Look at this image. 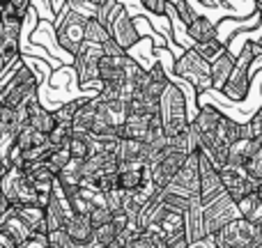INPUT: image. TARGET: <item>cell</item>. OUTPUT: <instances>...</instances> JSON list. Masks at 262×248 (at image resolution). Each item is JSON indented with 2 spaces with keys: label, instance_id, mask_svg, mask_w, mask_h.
Listing matches in <instances>:
<instances>
[{
  "label": "cell",
  "instance_id": "cell-1",
  "mask_svg": "<svg viewBox=\"0 0 262 248\" xmlns=\"http://www.w3.org/2000/svg\"><path fill=\"white\" fill-rule=\"evenodd\" d=\"M161 120L166 124V138L172 140L189 131L191 126V110H189V99H186L184 85L177 76H172V83L161 97V106H159Z\"/></svg>",
  "mask_w": 262,
  "mask_h": 248
},
{
  "label": "cell",
  "instance_id": "cell-2",
  "mask_svg": "<svg viewBox=\"0 0 262 248\" xmlns=\"http://www.w3.org/2000/svg\"><path fill=\"white\" fill-rule=\"evenodd\" d=\"M262 55V44L255 39H246L239 49V55H237V64L235 72H232L230 81H228L226 90L221 92L228 101H244L251 92V78H253V62Z\"/></svg>",
  "mask_w": 262,
  "mask_h": 248
},
{
  "label": "cell",
  "instance_id": "cell-3",
  "mask_svg": "<svg viewBox=\"0 0 262 248\" xmlns=\"http://www.w3.org/2000/svg\"><path fill=\"white\" fill-rule=\"evenodd\" d=\"M180 81L189 83L191 87L195 90L198 99L207 92H212V64L207 60H203L195 51H186L180 60L175 62V74Z\"/></svg>",
  "mask_w": 262,
  "mask_h": 248
},
{
  "label": "cell",
  "instance_id": "cell-4",
  "mask_svg": "<svg viewBox=\"0 0 262 248\" xmlns=\"http://www.w3.org/2000/svg\"><path fill=\"white\" fill-rule=\"evenodd\" d=\"M85 26H88V18H83L81 14L72 12V9H67V12L55 21L58 46L74 60L81 53L83 44H85Z\"/></svg>",
  "mask_w": 262,
  "mask_h": 248
},
{
  "label": "cell",
  "instance_id": "cell-5",
  "mask_svg": "<svg viewBox=\"0 0 262 248\" xmlns=\"http://www.w3.org/2000/svg\"><path fill=\"white\" fill-rule=\"evenodd\" d=\"M214 241L216 248H258L262 246V226H255L246 218H237L221 232H216Z\"/></svg>",
  "mask_w": 262,
  "mask_h": 248
},
{
  "label": "cell",
  "instance_id": "cell-6",
  "mask_svg": "<svg viewBox=\"0 0 262 248\" xmlns=\"http://www.w3.org/2000/svg\"><path fill=\"white\" fill-rule=\"evenodd\" d=\"M3 193L7 195V200L12 202V207H30L37 205L39 207V193H37L35 184L26 177V172L21 168H9L3 175Z\"/></svg>",
  "mask_w": 262,
  "mask_h": 248
},
{
  "label": "cell",
  "instance_id": "cell-7",
  "mask_svg": "<svg viewBox=\"0 0 262 248\" xmlns=\"http://www.w3.org/2000/svg\"><path fill=\"white\" fill-rule=\"evenodd\" d=\"M203 207H205V232H207V237H214L226 226H230L232 221L242 218L239 207L228 193H221L216 200H212L209 205H203Z\"/></svg>",
  "mask_w": 262,
  "mask_h": 248
},
{
  "label": "cell",
  "instance_id": "cell-8",
  "mask_svg": "<svg viewBox=\"0 0 262 248\" xmlns=\"http://www.w3.org/2000/svg\"><path fill=\"white\" fill-rule=\"evenodd\" d=\"M186 154L182 152H175L172 149V145H168L166 152H161L154 161L147 163L149 172H152V184L157 186V191L161 193V191H166L168 186H170V182L175 179V175L180 172V168L184 166L186 161Z\"/></svg>",
  "mask_w": 262,
  "mask_h": 248
},
{
  "label": "cell",
  "instance_id": "cell-9",
  "mask_svg": "<svg viewBox=\"0 0 262 248\" xmlns=\"http://www.w3.org/2000/svg\"><path fill=\"white\" fill-rule=\"evenodd\" d=\"M168 193L182 195L186 200L200 198V152L191 154L184 161V166L180 168V172L175 175V179L168 186Z\"/></svg>",
  "mask_w": 262,
  "mask_h": 248
},
{
  "label": "cell",
  "instance_id": "cell-10",
  "mask_svg": "<svg viewBox=\"0 0 262 248\" xmlns=\"http://www.w3.org/2000/svg\"><path fill=\"white\" fill-rule=\"evenodd\" d=\"M108 32H111V39H113L122 51H127V53H131V51L140 44V39H143V37H140V32H138V28H136L134 16L129 14L127 5H124L122 12L113 18Z\"/></svg>",
  "mask_w": 262,
  "mask_h": 248
},
{
  "label": "cell",
  "instance_id": "cell-11",
  "mask_svg": "<svg viewBox=\"0 0 262 248\" xmlns=\"http://www.w3.org/2000/svg\"><path fill=\"white\" fill-rule=\"evenodd\" d=\"M221 179H223V189H226V193L230 195L235 202H242L246 195L258 193V191H260V184H258V182H253L249 175H246L244 168L226 166L221 170Z\"/></svg>",
  "mask_w": 262,
  "mask_h": 248
},
{
  "label": "cell",
  "instance_id": "cell-12",
  "mask_svg": "<svg viewBox=\"0 0 262 248\" xmlns=\"http://www.w3.org/2000/svg\"><path fill=\"white\" fill-rule=\"evenodd\" d=\"M221 193H226L221 170L214 166V161L207 154L200 152V200H203V205H209Z\"/></svg>",
  "mask_w": 262,
  "mask_h": 248
},
{
  "label": "cell",
  "instance_id": "cell-13",
  "mask_svg": "<svg viewBox=\"0 0 262 248\" xmlns=\"http://www.w3.org/2000/svg\"><path fill=\"white\" fill-rule=\"evenodd\" d=\"M120 166H147V145L140 140L122 138L115 149Z\"/></svg>",
  "mask_w": 262,
  "mask_h": 248
},
{
  "label": "cell",
  "instance_id": "cell-14",
  "mask_svg": "<svg viewBox=\"0 0 262 248\" xmlns=\"http://www.w3.org/2000/svg\"><path fill=\"white\" fill-rule=\"evenodd\" d=\"M235 64H237V55L230 53V51H226V53L212 64V85H214L212 92L226 90L228 81H230L232 72H235Z\"/></svg>",
  "mask_w": 262,
  "mask_h": 248
},
{
  "label": "cell",
  "instance_id": "cell-15",
  "mask_svg": "<svg viewBox=\"0 0 262 248\" xmlns=\"http://www.w3.org/2000/svg\"><path fill=\"white\" fill-rule=\"evenodd\" d=\"M186 35H189V39L193 41V49L200 44H209V41L219 39L216 23H214L209 16H205V14H200L198 21H195L191 28H186Z\"/></svg>",
  "mask_w": 262,
  "mask_h": 248
},
{
  "label": "cell",
  "instance_id": "cell-16",
  "mask_svg": "<svg viewBox=\"0 0 262 248\" xmlns=\"http://www.w3.org/2000/svg\"><path fill=\"white\" fill-rule=\"evenodd\" d=\"M64 232L69 235V239L76 244H95V228H92L88 216H69Z\"/></svg>",
  "mask_w": 262,
  "mask_h": 248
},
{
  "label": "cell",
  "instance_id": "cell-17",
  "mask_svg": "<svg viewBox=\"0 0 262 248\" xmlns=\"http://www.w3.org/2000/svg\"><path fill=\"white\" fill-rule=\"evenodd\" d=\"M16 218L32 232V235H46V212L37 205L30 207H16L14 209Z\"/></svg>",
  "mask_w": 262,
  "mask_h": 248
},
{
  "label": "cell",
  "instance_id": "cell-18",
  "mask_svg": "<svg viewBox=\"0 0 262 248\" xmlns=\"http://www.w3.org/2000/svg\"><path fill=\"white\" fill-rule=\"evenodd\" d=\"M186 235H189V241H198L207 237V232H205V207L200 198H195L191 202V209L186 212Z\"/></svg>",
  "mask_w": 262,
  "mask_h": 248
},
{
  "label": "cell",
  "instance_id": "cell-19",
  "mask_svg": "<svg viewBox=\"0 0 262 248\" xmlns=\"http://www.w3.org/2000/svg\"><path fill=\"white\" fill-rule=\"evenodd\" d=\"M149 118L152 115H138V113H131L127 118V122L120 129V140L122 138H129V140H140L145 143L147 140V131H149Z\"/></svg>",
  "mask_w": 262,
  "mask_h": 248
},
{
  "label": "cell",
  "instance_id": "cell-20",
  "mask_svg": "<svg viewBox=\"0 0 262 248\" xmlns=\"http://www.w3.org/2000/svg\"><path fill=\"white\" fill-rule=\"evenodd\" d=\"M145 182V166H120L118 170V191L134 193Z\"/></svg>",
  "mask_w": 262,
  "mask_h": 248
},
{
  "label": "cell",
  "instance_id": "cell-21",
  "mask_svg": "<svg viewBox=\"0 0 262 248\" xmlns=\"http://www.w3.org/2000/svg\"><path fill=\"white\" fill-rule=\"evenodd\" d=\"M97 110H99V97L90 99L76 113V120H74V124H72L74 136H90L92 124H95V118H97Z\"/></svg>",
  "mask_w": 262,
  "mask_h": 248
},
{
  "label": "cell",
  "instance_id": "cell-22",
  "mask_svg": "<svg viewBox=\"0 0 262 248\" xmlns=\"http://www.w3.org/2000/svg\"><path fill=\"white\" fill-rule=\"evenodd\" d=\"M99 97V95H97ZM90 99H95L92 95H83L81 99H74V101H67V104H62L60 108L53 110V118H55V124H64V126H72L74 120H76V113L83 108V106L88 104Z\"/></svg>",
  "mask_w": 262,
  "mask_h": 248
},
{
  "label": "cell",
  "instance_id": "cell-23",
  "mask_svg": "<svg viewBox=\"0 0 262 248\" xmlns=\"http://www.w3.org/2000/svg\"><path fill=\"white\" fill-rule=\"evenodd\" d=\"M46 143H49V136L35 131L32 126H26V129L18 131L16 140H14V147L21 149V152L26 154V152H30V149H37V147H41V145H46Z\"/></svg>",
  "mask_w": 262,
  "mask_h": 248
},
{
  "label": "cell",
  "instance_id": "cell-24",
  "mask_svg": "<svg viewBox=\"0 0 262 248\" xmlns=\"http://www.w3.org/2000/svg\"><path fill=\"white\" fill-rule=\"evenodd\" d=\"M237 207H239L242 218L255 223V226H262V200H260L258 193L246 195L242 202H237Z\"/></svg>",
  "mask_w": 262,
  "mask_h": 248
},
{
  "label": "cell",
  "instance_id": "cell-25",
  "mask_svg": "<svg viewBox=\"0 0 262 248\" xmlns=\"http://www.w3.org/2000/svg\"><path fill=\"white\" fill-rule=\"evenodd\" d=\"M251 156H253V140H239V143H235L230 147L228 166L230 168H244Z\"/></svg>",
  "mask_w": 262,
  "mask_h": 248
},
{
  "label": "cell",
  "instance_id": "cell-26",
  "mask_svg": "<svg viewBox=\"0 0 262 248\" xmlns=\"http://www.w3.org/2000/svg\"><path fill=\"white\" fill-rule=\"evenodd\" d=\"M111 39V32L104 23H99L97 18H90L85 26V41L88 44H95V46H104L106 41Z\"/></svg>",
  "mask_w": 262,
  "mask_h": 248
},
{
  "label": "cell",
  "instance_id": "cell-27",
  "mask_svg": "<svg viewBox=\"0 0 262 248\" xmlns=\"http://www.w3.org/2000/svg\"><path fill=\"white\" fill-rule=\"evenodd\" d=\"M170 3H172V7H175L177 18H180V23L184 28H191L195 21H198L200 12L195 9L193 3H186V0H170Z\"/></svg>",
  "mask_w": 262,
  "mask_h": 248
},
{
  "label": "cell",
  "instance_id": "cell-28",
  "mask_svg": "<svg viewBox=\"0 0 262 248\" xmlns=\"http://www.w3.org/2000/svg\"><path fill=\"white\" fill-rule=\"evenodd\" d=\"M193 51H195V53H198L203 60H207L209 64H214V62H216V60L228 51V46L223 44L221 39H214V41H209V44H200V46H195Z\"/></svg>",
  "mask_w": 262,
  "mask_h": 248
},
{
  "label": "cell",
  "instance_id": "cell-29",
  "mask_svg": "<svg viewBox=\"0 0 262 248\" xmlns=\"http://www.w3.org/2000/svg\"><path fill=\"white\" fill-rule=\"evenodd\" d=\"M118 237H120V232H118V228H115V223H113V221L106 223V226H101V228H97V230H95V241H97L99 246H104V248L113 246L115 241H118Z\"/></svg>",
  "mask_w": 262,
  "mask_h": 248
},
{
  "label": "cell",
  "instance_id": "cell-30",
  "mask_svg": "<svg viewBox=\"0 0 262 248\" xmlns=\"http://www.w3.org/2000/svg\"><path fill=\"white\" fill-rule=\"evenodd\" d=\"M69 9L76 14H81L83 18H97V9H99V3L97 0H69Z\"/></svg>",
  "mask_w": 262,
  "mask_h": 248
},
{
  "label": "cell",
  "instance_id": "cell-31",
  "mask_svg": "<svg viewBox=\"0 0 262 248\" xmlns=\"http://www.w3.org/2000/svg\"><path fill=\"white\" fill-rule=\"evenodd\" d=\"M72 138H74V129L72 126H64V124H58L49 136L51 145H55V147H67Z\"/></svg>",
  "mask_w": 262,
  "mask_h": 248
},
{
  "label": "cell",
  "instance_id": "cell-32",
  "mask_svg": "<svg viewBox=\"0 0 262 248\" xmlns=\"http://www.w3.org/2000/svg\"><path fill=\"white\" fill-rule=\"evenodd\" d=\"M140 9L147 16H166L168 14V0H143Z\"/></svg>",
  "mask_w": 262,
  "mask_h": 248
},
{
  "label": "cell",
  "instance_id": "cell-33",
  "mask_svg": "<svg viewBox=\"0 0 262 248\" xmlns=\"http://www.w3.org/2000/svg\"><path fill=\"white\" fill-rule=\"evenodd\" d=\"M113 216L115 214L111 212L108 207H104V205H97L95 209H92V214H90V223H92V228H101V226H106V223H111L113 221Z\"/></svg>",
  "mask_w": 262,
  "mask_h": 248
},
{
  "label": "cell",
  "instance_id": "cell-34",
  "mask_svg": "<svg viewBox=\"0 0 262 248\" xmlns=\"http://www.w3.org/2000/svg\"><path fill=\"white\" fill-rule=\"evenodd\" d=\"M246 126H249V133H251V140L255 138H262V106L258 110H255L253 115H251V120L246 122Z\"/></svg>",
  "mask_w": 262,
  "mask_h": 248
},
{
  "label": "cell",
  "instance_id": "cell-35",
  "mask_svg": "<svg viewBox=\"0 0 262 248\" xmlns=\"http://www.w3.org/2000/svg\"><path fill=\"white\" fill-rule=\"evenodd\" d=\"M104 55H108V58H118V55H127V51H122L113 39H108L104 44Z\"/></svg>",
  "mask_w": 262,
  "mask_h": 248
},
{
  "label": "cell",
  "instance_id": "cell-36",
  "mask_svg": "<svg viewBox=\"0 0 262 248\" xmlns=\"http://www.w3.org/2000/svg\"><path fill=\"white\" fill-rule=\"evenodd\" d=\"M189 248H216V241H214V237H205V239L191 241Z\"/></svg>",
  "mask_w": 262,
  "mask_h": 248
},
{
  "label": "cell",
  "instance_id": "cell-37",
  "mask_svg": "<svg viewBox=\"0 0 262 248\" xmlns=\"http://www.w3.org/2000/svg\"><path fill=\"white\" fill-rule=\"evenodd\" d=\"M3 39H5V23L0 21V49H3Z\"/></svg>",
  "mask_w": 262,
  "mask_h": 248
},
{
  "label": "cell",
  "instance_id": "cell-38",
  "mask_svg": "<svg viewBox=\"0 0 262 248\" xmlns=\"http://www.w3.org/2000/svg\"><path fill=\"white\" fill-rule=\"evenodd\" d=\"M253 7H255V12H258V16L262 18V0H258V3H255Z\"/></svg>",
  "mask_w": 262,
  "mask_h": 248
},
{
  "label": "cell",
  "instance_id": "cell-39",
  "mask_svg": "<svg viewBox=\"0 0 262 248\" xmlns=\"http://www.w3.org/2000/svg\"><path fill=\"white\" fill-rule=\"evenodd\" d=\"M0 191H3V172H0Z\"/></svg>",
  "mask_w": 262,
  "mask_h": 248
},
{
  "label": "cell",
  "instance_id": "cell-40",
  "mask_svg": "<svg viewBox=\"0 0 262 248\" xmlns=\"http://www.w3.org/2000/svg\"><path fill=\"white\" fill-rule=\"evenodd\" d=\"M258 195H260V200H262V186H260V191H258Z\"/></svg>",
  "mask_w": 262,
  "mask_h": 248
},
{
  "label": "cell",
  "instance_id": "cell-41",
  "mask_svg": "<svg viewBox=\"0 0 262 248\" xmlns=\"http://www.w3.org/2000/svg\"><path fill=\"white\" fill-rule=\"evenodd\" d=\"M258 248H262V246H258Z\"/></svg>",
  "mask_w": 262,
  "mask_h": 248
}]
</instances>
